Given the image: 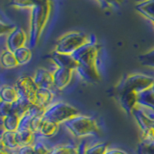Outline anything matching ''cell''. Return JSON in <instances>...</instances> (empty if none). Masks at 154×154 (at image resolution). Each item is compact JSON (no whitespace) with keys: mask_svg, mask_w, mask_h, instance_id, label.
Segmentation results:
<instances>
[{"mask_svg":"<svg viewBox=\"0 0 154 154\" xmlns=\"http://www.w3.org/2000/svg\"><path fill=\"white\" fill-rule=\"evenodd\" d=\"M154 85V77L142 74L134 73L130 74L122 80L120 90H130L137 94L150 90Z\"/></svg>","mask_w":154,"mask_h":154,"instance_id":"6","label":"cell"},{"mask_svg":"<svg viewBox=\"0 0 154 154\" xmlns=\"http://www.w3.org/2000/svg\"><path fill=\"white\" fill-rule=\"evenodd\" d=\"M33 118H31L28 114H25L20 119V123H19L18 130H31V122Z\"/></svg>","mask_w":154,"mask_h":154,"instance_id":"33","label":"cell"},{"mask_svg":"<svg viewBox=\"0 0 154 154\" xmlns=\"http://www.w3.org/2000/svg\"><path fill=\"white\" fill-rule=\"evenodd\" d=\"M78 149H79L78 154H85V152H86V149H87V146H86V143H85L84 142H82L80 144H78Z\"/></svg>","mask_w":154,"mask_h":154,"instance_id":"37","label":"cell"},{"mask_svg":"<svg viewBox=\"0 0 154 154\" xmlns=\"http://www.w3.org/2000/svg\"><path fill=\"white\" fill-rule=\"evenodd\" d=\"M60 129V124L54 122H51L49 119H43L40 125V128L38 130L37 135L42 138H51L54 137Z\"/></svg>","mask_w":154,"mask_h":154,"instance_id":"14","label":"cell"},{"mask_svg":"<svg viewBox=\"0 0 154 154\" xmlns=\"http://www.w3.org/2000/svg\"><path fill=\"white\" fill-rule=\"evenodd\" d=\"M53 98H54V93H53L51 89L38 88L36 93L35 103L48 108L52 104Z\"/></svg>","mask_w":154,"mask_h":154,"instance_id":"17","label":"cell"},{"mask_svg":"<svg viewBox=\"0 0 154 154\" xmlns=\"http://www.w3.org/2000/svg\"><path fill=\"white\" fill-rule=\"evenodd\" d=\"M78 146L69 143H61L51 147L50 154H78Z\"/></svg>","mask_w":154,"mask_h":154,"instance_id":"26","label":"cell"},{"mask_svg":"<svg viewBox=\"0 0 154 154\" xmlns=\"http://www.w3.org/2000/svg\"><path fill=\"white\" fill-rule=\"evenodd\" d=\"M66 129L75 138H85L94 136L99 132L98 123L93 117L84 115H78L63 124Z\"/></svg>","mask_w":154,"mask_h":154,"instance_id":"3","label":"cell"},{"mask_svg":"<svg viewBox=\"0 0 154 154\" xmlns=\"http://www.w3.org/2000/svg\"><path fill=\"white\" fill-rule=\"evenodd\" d=\"M108 149V144L106 143H99L87 147L85 154H105Z\"/></svg>","mask_w":154,"mask_h":154,"instance_id":"30","label":"cell"},{"mask_svg":"<svg viewBox=\"0 0 154 154\" xmlns=\"http://www.w3.org/2000/svg\"><path fill=\"white\" fill-rule=\"evenodd\" d=\"M131 115L134 117L135 120H136L141 132L151 127H154V120L149 118L148 116L143 112V109L140 108L139 106H137V108L133 111Z\"/></svg>","mask_w":154,"mask_h":154,"instance_id":"13","label":"cell"},{"mask_svg":"<svg viewBox=\"0 0 154 154\" xmlns=\"http://www.w3.org/2000/svg\"><path fill=\"white\" fill-rule=\"evenodd\" d=\"M151 90L153 91V93H154V85H153V87H152V88H151Z\"/></svg>","mask_w":154,"mask_h":154,"instance_id":"39","label":"cell"},{"mask_svg":"<svg viewBox=\"0 0 154 154\" xmlns=\"http://www.w3.org/2000/svg\"><path fill=\"white\" fill-rule=\"evenodd\" d=\"M51 148L42 142H36L32 146H21L16 151V154H50Z\"/></svg>","mask_w":154,"mask_h":154,"instance_id":"15","label":"cell"},{"mask_svg":"<svg viewBox=\"0 0 154 154\" xmlns=\"http://www.w3.org/2000/svg\"><path fill=\"white\" fill-rule=\"evenodd\" d=\"M135 9L143 17L154 22V0H143L138 3Z\"/></svg>","mask_w":154,"mask_h":154,"instance_id":"18","label":"cell"},{"mask_svg":"<svg viewBox=\"0 0 154 154\" xmlns=\"http://www.w3.org/2000/svg\"><path fill=\"white\" fill-rule=\"evenodd\" d=\"M14 86L17 91L19 97L29 101L31 104L35 103L36 93L38 88L33 79V76L22 75L18 77Z\"/></svg>","mask_w":154,"mask_h":154,"instance_id":"7","label":"cell"},{"mask_svg":"<svg viewBox=\"0 0 154 154\" xmlns=\"http://www.w3.org/2000/svg\"><path fill=\"white\" fill-rule=\"evenodd\" d=\"M0 114H1V118L7 117V116L12 114V103L8 102H0Z\"/></svg>","mask_w":154,"mask_h":154,"instance_id":"34","label":"cell"},{"mask_svg":"<svg viewBox=\"0 0 154 154\" xmlns=\"http://www.w3.org/2000/svg\"><path fill=\"white\" fill-rule=\"evenodd\" d=\"M51 12V2L50 0H43V1L36 6L31 11L30 17V30L28 37V47L31 49L36 47L41 36L45 30Z\"/></svg>","mask_w":154,"mask_h":154,"instance_id":"2","label":"cell"},{"mask_svg":"<svg viewBox=\"0 0 154 154\" xmlns=\"http://www.w3.org/2000/svg\"><path fill=\"white\" fill-rule=\"evenodd\" d=\"M138 106L154 110V93L151 89L138 94Z\"/></svg>","mask_w":154,"mask_h":154,"instance_id":"22","label":"cell"},{"mask_svg":"<svg viewBox=\"0 0 154 154\" xmlns=\"http://www.w3.org/2000/svg\"><path fill=\"white\" fill-rule=\"evenodd\" d=\"M80 115L79 110L75 108L69 103L59 101L54 104H51L46 108V111L43 115V119H49L59 124H64L66 120H69L76 116Z\"/></svg>","mask_w":154,"mask_h":154,"instance_id":"5","label":"cell"},{"mask_svg":"<svg viewBox=\"0 0 154 154\" xmlns=\"http://www.w3.org/2000/svg\"><path fill=\"white\" fill-rule=\"evenodd\" d=\"M0 62H1V66L2 67L6 69H14L18 65V63L16 59V56H14V52L10 51L8 49L4 50L1 54V58H0Z\"/></svg>","mask_w":154,"mask_h":154,"instance_id":"23","label":"cell"},{"mask_svg":"<svg viewBox=\"0 0 154 154\" xmlns=\"http://www.w3.org/2000/svg\"><path fill=\"white\" fill-rule=\"evenodd\" d=\"M37 136L38 135L32 130H17L16 132L17 141L19 147L32 146L37 142Z\"/></svg>","mask_w":154,"mask_h":154,"instance_id":"16","label":"cell"},{"mask_svg":"<svg viewBox=\"0 0 154 154\" xmlns=\"http://www.w3.org/2000/svg\"><path fill=\"white\" fill-rule=\"evenodd\" d=\"M0 154H16V151L10 150L4 146H0Z\"/></svg>","mask_w":154,"mask_h":154,"instance_id":"38","label":"cell"},{"mask_svg":"<svg viewBox=\"0 0 154 154\" xmlns=\"http://www.w3.org/2000/svg\"><path fill=\"white\" fill-rule=\"evenodd\" d=\"M98 49V45L93 38L91 42L71 54L79 65L78 69H76L77 73L82 79L90 83L100 80V73L97 67Z\"/></svg>","mask_w":154,"mask_h":154,"instance_id":"1","label":"cell"},{"mask_svg":"<svg viewBox=\"0 0 154 154\" xmlns=\"http://www.w3.org/2000/svg\"><path fill=\"white\" fill-rule=\"evenodd\" d=\"M33 79L38 88L52 89L54 87L53 72L46 69H43V67H40L35 71V73L33 75Z\"/></svg>","mask_w":154,"mask_h":154,"instance_id":"11","label":"cell"},{"mask_svg":"<svg viewBox=\"0 0 154 154\" xmlns=\"http://www.w3.org/2000/svg\"><path fill=\"white\" fill-rule=\"evenodd\" d=\"M74 70L69 69L57 67L53 71V78H54V88L57 90H65L69 85L72 79V73Z\"/></svg>","mask_w":154,"mask_h":154,"instance_id":"12","label":"cell"},{"mask_svg":"<svg viewBox=\"0 0 154 154\" xmlns=\"http://www.w3.org/2000/svg\"><path fill=\"white\" fill-rule=\"evenodd\" d=\"M14 29H16V26L12 25V24H8V23H1V28H0V32H1V35H9L10 33L13 32Z\"/></svg>","mask_w":154,"mask_h":154,"instance_id":"35","label":"cell"},{"mask_svg":"<svg viewBox=\"0 0 154 154\" xmlns=\"http://www.w3.org/2000/svg\"><path fill=\"white\" fill-rule=\"evenodd\" d=\"M30 106H31V103L29 102V101L19 97L16 102L12 104V114H16L18 117L22 118L23 116L28 112Z\"/></svg>","mask_w":154,"mask_h":154,"instance_id":"25","label":"cell"},{"mask_svg":"<svg viewBox=\"0 0 154 154\" xmlns=\"http://www.w3.org/2000/svg\"><path fill=\"white\" fill-rule=\"evenodd\" d=\"M105 154H129V153L119 148H108Z\"/></svg>","mask_w":154,"mask_h":154,"instance_id":"36","label":"cell"},{"mask_svg":"<svg viewBox=\"0 0 154 154\" xmlns=\"http://www.w3.org/2000/svg\"><path fill=\"white\" fill-rule=\"evenodd\" d=\"M139 154H154V143H142L138 146Z\"/></svg>","mask_w":154,"mask_h":154,"instance_id":"31","label":"cell"},{"mask_svg":"<svg viewBox=\"0 0 154 154\" xmlns=\"http://www.w3.org/2000/svg\"><path fill=\"white\" fill-rule=\"evenodd\" d=\"M119 100L122 108L127 114L132 112L138 106V94L130 90H120Z\"/></svg>","mask_w":154,"mask_h":154,"instance_id":"9","label":"cell"},{"mask_svg":"<svg viewBox=\"0 0 154 154\" xmlns=\"http://www.w3.org/2000/svg\"><path fill=\"white\" fill-rule=\"evenodd\" d=\"M26 42H28V38L25 32L21 28L16 27V29L7 36V40H6L7 49L12 52H14L18 48L25 46Z\"/></svg>","mask_w":154,"mask_h":154,"instance_id":"8","label":"cell"},{"mask_svg":"<svg viewBox=\"0 0 154 154\" xmlns=\"http://www.w3.org/2000/svg\"><path fill=\"white\" fill-rule=\"evenodd\" d=\"M0 143H1V146H4L13 151H17L19 148L16 137V132L3 131L1 134V139H0Z\"/></svg>","mask_w":154,"mask_h":154,"instance_id":"20","label":"cell"},{"mask_svg":"<svg viewBox=\"0 0 154 154\" xmlns=\"http://www.w3.org/2000/svg\"><path fill=\"white\" fill-rule=\"evenodd\" d=\"M43 0H10L9 5L18 9H34Z\"/></svg>","mask_w":154,"mask_h":154,"instance_id":"27","label":"cell"},{"mask_svg":"<svg viewBox=\"0 0 154 154\" xmlns=\"http://www.w3.org/2000/svg\"><path fill=\"white\" fill-rule=\"evenodd\" d=\"M52 62L56 65L57 67H63V69H69L71 70H76L78 69V63L69 54H63L56 51H53L50 54Z\"/></svg>","mask_w":154,"mask_h":154,"instance_id":"10","label":"cell"},{"mask_svg":"<svg viewBox=\"0 0 154 154\" xmlns=\"http://www.w3.org/2000/svg\"><path fill=\"white\" fill-rule=\"evenodd\" d=\"M138 60L141 63V65L154 69V48L144 54H142L138 58Z\"/></svg>","mask_w":154,"mask_h":154,"instance_id":"28","label":"cell"},{"mask_svg":"<svg viewBox=\"0 0 154 154\" xmlns=\"http://www.w3.org/2000/svg\"><path fill=\"white\" fill-rule=\"evenodd\" d=\"M19 98V95L14 86L3 85L0 90V99L3 102L14 103Z\"/></svg>","mask_w":154,"mask_h":154,"instance_id":"19","label":"cell"},{"mask_svg":"<svg viewBox=\"0 0 154 154\" xmlns=\"http://www.w3.org/2000/svg\"><path fill=\"white\" fill-rule=\"evenodd\" d=\"M153 29H154V22H153Z\"/></svg>","mask_w":154,"mask_h":154,"instance_id":"40","label":"cell"},{"mask_svg":"<svg viewBox=\"0 0 154 154\" xmlns=\"http://www.w3.org/2000/svg\"><path fill=\"white\" fill-rule=\"evenodd\" d=\"M91 38L93 36H89L83 32H69L58 38L54 51L71 55L78 48L91 42Z\"/></svg>","mask_w":154,"mask_h":154,"instance_id":"4","label":"cell"},{"mask_svg":"<svg viewBox=\"0 0 154 154\" xmlns=\"http://www.w3.org/2000/svg\"><path fill=\"white\" fill-rule=\"evenodd\" d=\"M46 111V108L43 107L42 105H38L37 103L31 104L30 108H29L28 112L26 114H28L31 118H43V115H45Z\"/></svg>","mask_w":154,"mask_h":154,"instance_id":"29","label":"cell"},{"mask_svg":"<svg viewBox=\"0 0 154 154\" xmlns=\"http://www.w3.org/2000/svg\"><path fill=\"white\" fill-rule=\"evenodd\" d=\"M20 117L16 114H11L7 117L2 118V128L3 131L9 132H17L19 128L20 123Z\"/></svg>","mask_w":154,"mask_h":154,"instance_id":"21","label":"cell"},{"mask_svg":"<svg viewBox=\"0 0 154 154\" xmlns=\"http://www.w3.org/2000/svg\"><path fill=\"white\" fill-rule=\"evenodd\" d=\"M14 54L16 56V59L19 66L27 65L32 59V50L28 46H23L21 48H18L17 50L14 52Z\"/></svg>","mask_w":154,"mask_h":154,"instance_id":"24","label":"cell"},{"mask_svg":"<svg viewBox=\"0 0 154 154\" xmlns=\"http://www.w3.org/2000/svg\"><path fill=\"white\" fill-rule=\"evenodd\" d=\"M101 7L105 9L111 8H118L120 6V4L123 2V0H96Z\"/></svg>","mask_w":154,"mask_h":154,"instance_id":"32","label":"cell"}]
</instances>
